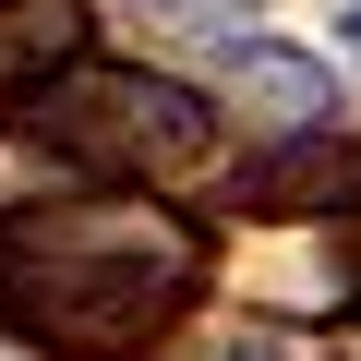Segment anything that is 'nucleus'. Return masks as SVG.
<instances>
[{
    "label": "nucleus",
    "instance_id": "f257e3e1",
    "mask_svg": "<svg viewBox=\"0 0 361 361\" xmlns=\"http://www.w3.org/2000/svg\"><path fill=\"white\" fill-rule=\"evenodd\" d=\"M217 241L169 217L145 180H97L73 205H13L0 217V337L49 361H133L205 301Z\"/></svg>",
    "mask_w": 361,
    "mask_h": 361
},
{
    "label": "nucleus",
    "instance_id": "f03ea898",
    "mask_svg": "<svg viewBox=\"0 0 361 361\" xmlns=\"http://www.w3.org/2000/svg\"><path fill=\"white\" fill-rule=\"evenodd\" d=\"M73 180H145V193H169V180H193L217 169V109L193 85H169V73H133V61H73L49 73L25 109H13Z\"/></svg>",
    "mask_w": 361,
    "mask_h": 361
},
{
    "label": "nucleus",
    "instance_id": "7ed1b4c3",
    "mask_svg": "<svg viewBox=\"0 0 361 361\" xmlns=\"http://www.w3.org/2000/svg\"><path fill=\"white\" fill-rule=\"evenodd\" d=\"M229 85L265 109V133H313V121H337V73L301 61V49H277V37H241V25H229Z\"/></svg>",
    "mask_w": 361,
    "mask_h": 361
},
{
    "label": "nucleus",
    "instance_id": "20e7f679",
    "mask_svg": "<svg viewBox=\"0 0 361 361\" xmlns=\"http://www.w3.org/2000/svg\"><path fill=\"white\" fill-rule=\"evenodd\" d=\"M85 61V13L73 0H0V121H13L49 73Z\"/></svg>",
    "mask_w": 361,
    "mask_h": 361
},
{
    "label": "nucleus",
    "instance_id": "39448f33",
    "mask_svg": "<svg viewBox=\"0 0 361 361\" xmlns=\"http://www.w3.org/2000/svg\"><path fill=\"white\" fill-rule=\"evenodd\" d=\"M145 13H157V25H193V37H229L253 0H145Z\"/></svg>",
    "mask_w": 361,
    "mask_h": 361
},
{
    "label": "nucleus",
    "instance_id": "423d86ee",
    "mask_svg": "<svg viewBox=\"0 0 361 361\" xmlns=\"http://www.w3.org/2000/svg\"><path fill=\"white\" fill-rule=\"evenodd\" d=\"M349 289H361V217H349Z\"/></svg>",
    "mask_w": 361,
    "mask_h": 361
},
{
    "label": "nucleus",
    "instance_id": "0eeeda50",
    "mask_svg": "<svg viewBox=\"0 0 361 361\" xmlns=\"http://www.w3.org/2000/svg\"><path fill=\"white\" fill-rule=\"evenodd\" d=\"M349 49H361V13H349Z\"/></svg>",
    "mask_w": 361,
    "mask_h": 361
},
{
    "label": "nucleus",
    "instance_id": "6e6552de",
    "mask_svg": "<svg viewBox=\"0 0 361 361\" xmlns=\"http://www.w3.org/2000/svg\"><path fill=\"white\" fill-rule=\"evenodd\" d=\"M337 361H361V349H337Z\"/></svg>",
    "mask_w": 361,
    "mask_h": 361
}]
</instances>
